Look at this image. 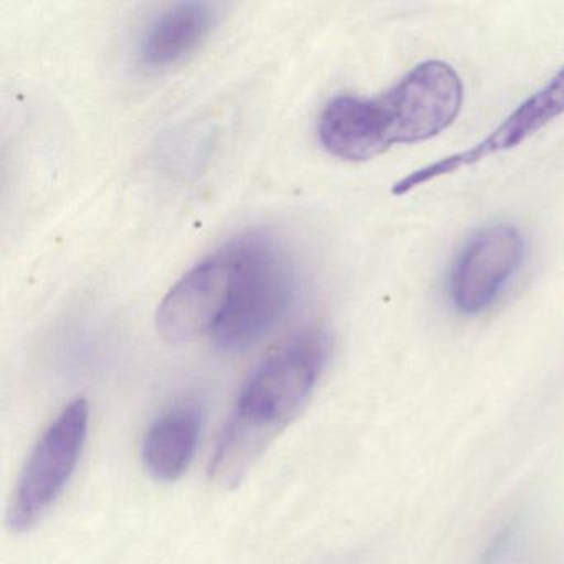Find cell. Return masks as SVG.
Masks as SVG:
<instances>
[{
    "label": "cell",
    "instance_id": "obj_1",
    "mask_svg": "<svg viewBox=\"0 0 564 564\" xmlns=\"http://www.w3.org/2000/svg\"><path fill=\"white\" fill-rule=\"evenodd\" d=\"M329 349L328 335L316 329L290 339L257 366L237 398L210 460V478L219 487H237L302 414L325 371Z\"/></svg>",
    "mask_w": 564,
    "mask_h": 564
},
{
    "label": "cell",
    "instance_id": "obj_2",
    "mask_svg": "<svg viewBox=\"0 0 564 564\" xmlns=\"http://www.w3.org/2000/svg\"><path fill=\"white\" fill-rule=\"evenodd\" d=\"M240 262L229 302L210 339L226 352L262 341L292 308L299 276L292 257L269 232L239 236Z\"/></svg>",
    "mask_w": 564,
    "mask_h": 564
},
{
    "label": "cell",
    "instance_id": "obj_3",
    "mask_svg": "<svg viewBox=\"0 0 564 564\" xmlns=\"http://www.w3.org/2000/svg\"><path fill=\"white\" fill-rule=\"evenodd\" d=\"M90 425V404L68 402L32 448L12 494L8 524L15 533L37 527L57 503L77 470Z\"/></svg>",
    "mask_w": 564,
    "mask_h": 564
},
{
    "label": "cell",
    "instance_id": "obj_4",
    "mask_svg": "<svg viewBox=\"0 0 564 564\" xmlns=\"http://www.w3.org/2000/svg\"><path fill=\"white\" fill-rule=\"evenodd\" d=\"M240 262L239 237L194 265L160 303L156 326L171 343L213 335L229 302Z\"/></svg>",
    "mask_w": 564,
    "mask_h": 564
},
{
    "label": "cell",
    "instance_id": "obj_5",
    "mask_svg": "<svg viewBox=\"0 0 564 564\" xmlns=\"http://www.w3.org/2000/svg\"><path fill=\"white\" fill-rule=\"evenodd\" d=\"M379 100L388 118L392 147L422 143L457 120L464 85L451 65L427 61L412 68Z\"/></svg>",
    "mask_w": 564,
    "mask_h": 564
},
{
    "label": "cell",
    "instance_id": "obj_6",
    "mask_svg": "<svg viewBox=\"0 0 564 564\" xmlns=\"http://www.w3.org/2000/svg\"><path fill=\"white\" fill-rule=\"evenodd\" d=\"M524 250V237L511 224L478 229L452 265L448 295L454 308L467 316L491 308L520 270Z\"/></svg>",
    "mask_w": 564,
    "mask_h": 564
},
{
    "label": "cell",
    "instance_id": "obj_7",
    "mask_svg": "<svg viewBox=\"0 0 564 564\" xmlns=\"http://www.w3.org/2000/svg\"><path fill=\"white\" fill-rule=\"evenodd\" d=\"M564 113V67L544 85L540 91L524 100L497 130L491 131L484 141L471 147L470 150L442 158L435 163L427 164L414 173L408 174L392 186L394 196H404L422 184L431 183L438 177L457 173L462 167L474 166L491 154L513 150L518 144L524 143L528 138L543 130L554 118Z\"/></svg>",
    "mask_w": 564,
    "mask_h": 564
},
{
    "label": "cell",
    "instance_id": "obj_8",
    "mask_svg": "<svg viewBox=\"0 0 564 564\" xmlns=\"http://www.w3.org/2000/svg\"><path fill=\"white\" fill-rule=\"evenodd\" d=\"M318 140L339 160L368 161L392 147L384 108L379 98L339 95L318 118Z\"/></svg>",
    "mask_w": 564,
    "mask_h": 564
},
{
    "label": "cell",
    "instance_id": "obj_9",
    "mask_svg": "<svg viewBox=\"0 0 564 564\" xmlns=\"http://www.w3.org/2000/svg\"><path fill=\"white\" fill-rule=\"evenodd\" d=\"M217 12L207 2H181L161 12L144 31L138 58L148 68L180 64L209 37Z\"/></svg>",
    "mask_w": 564,
    "mask_h": 564
},
{
    "label": "cell",
    "instance_id": "obj_10",
    "mask_svg": "<svg viewBox=\"0 0 564 564\" xmlns=\"http://www.w3.org/2000/svg\"><path fill=\"white\" fill-rule=\"evenodd\" d=\"M203 409L183 402L167 409L144 434L141 458L158 481H176L193 464L203 434Z\"/></svg>",
    "mask_w": 564,
    "mask_h": 564
}]
</instances>
